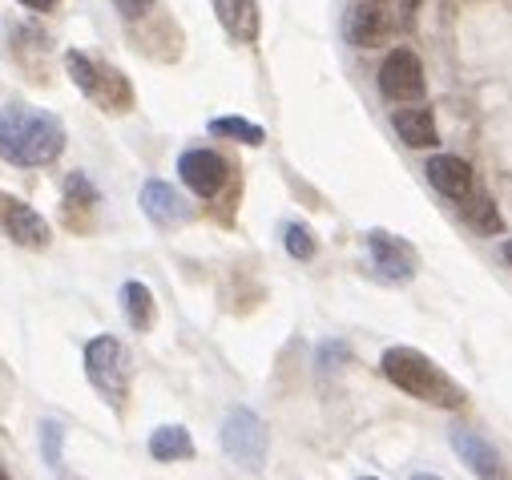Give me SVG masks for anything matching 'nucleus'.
Returning a JSON list of instances; mask_svg holds the SVG:
<instances>
[{
	"instance_id": "28",
	"label": "nucleus",
	"mask_w": 512,
	"mask_h": 480,
	"mask_svg": "<svg viewBox=\"0 0 512 480\" xmlns=\"http://www.w3.org/2000/svg\"><path fill=\"white\" fill-rule=\"evenodd\" d=\"M412 480H444V476H436V472H416Z\"/></svg>"
},
{
	"instance_id": "9",
	"label": "nucleus",
	"mask_w": 512,
	"mask_h": 480,
	"mask_svg": "<svg viewBox=\"0 0 512 480\" xmlns=\"http://www.w3.org/2000/svg\"><path fill=\"white\" fill-rule=\"evenodd\" d=\"M448 444L456 448V456L464 460V468L476 476V480H508V464L500 460V452L472 428H452L448 432Z\"/></svg>"
},
{
	"instance_id": "24",
	"label": "nucleus",
	"mask_w": 512,
	"mask_h": 480,
	"mask_svg": "<svg viewBox=\"0 0 512 480\" xmlns=\"http://www.w3.org/2000/svg\"><path fill=\"white\" fill-rule=\"evenodd\" d=\"M113 5H117L121 17H130V21H134V17H146V13L154 9V0H113Z\"/></svg>"
},
{
	"instance_id": "26",
	"label": "nucleus",
	"mask_w": 512,
	"mask_h": 480,
	"mask_svg": "<svg viewBox=\"0 0 512 480\" xmlns=\"http://www.w3.org/2000/svg\"><path fill=\"white\" fill-rule=\"evenodd\" d=\"M416 5H420V0H404V5H400V9H404V21H408V25H412V17H416Z\"/></svg>"
},
{
	"instance_id": "30",
	"label": "nucleus",
	"mask_w": 512,
	"mask_h": 480,
	"mask_svg": "<svg viewBox=\"0 0 512 480\" xmlns=\"http://www.w3.org/2000/svg\"><path fill=\"white\" fill-rule=\"evenodd\" d=\"M359 480H379V476H359Z\"/></svg>"
},
{
	"instance_id": "17",
	"label": "nucleus",
	"mask_w": 512,
	"mask_h": 480,
	"mask_svg": "<svg viewBox=\"0 0 512 480\" xmlns=\"http://www.w3.org/2000/svg\"><path fill=\"white\" fill-rule=\"evenodd\" d=\"M121 307H125V319H130L134 331H150L154 327V295L146 283L130 279L121 287Z\"/></svg>"
},
{
	"instance_id": "2",
	"label": "nucleus",
	"mask_w": 512,
	"mask_h": 480,
	"mask_svg": "<svg viewBox=\"0 0 512 480\" xmlns=\"http://www.w3.org/2000/svg\"><path fill=\"white\" fill-rule=\"evenodd\" d=\"M379 368L404 396H412L420 404H432V408H444V412L464 408V388L436 364V359H428L416 347H388L379 359Z\"/></svg>"
},
{
	"instance_id": "7",
	"label": "nucleus",
	"mask_w": 512,
	"mask_h": 480,
	"mask_svg": "<svg viewBox=\"0 0 512 480\" xmlns=\"http://www.w3.org/2000/svg\"><path fill=\"white\" fill-rule=\"evenodd\" d=\"M379 93L388 101H424L428 81H424V61L412 49H392L379 65Z\"/></svg>"
},
{
	"instance_id": "21",
	"label": "nucleus",
	"mask_w": 512,
	"mask_h": 480,
	"mask_svg": "<svg viewBox=\"0 0 512 480\" xmlns=\"http://www.w3.org/2000/svg\"><path fill=\"white\" fill-rule=\"evenodd\" d=\"M65 202H69V210H93V202H97L93 182L85 174H69L65 178Z\"/></svg>"
},
{
	"instance_id": "11",
	"label": "nucleus",
	"mask_w": 512,
	"mask_h": 480,
	"mask_svg": "<svg viewBox=\"0 0 512 480\" xmlns=\"http://www.w3.org/2000/svg\"><path fill=\"white\" fill-rule=\"evenodd\" d=\"M392 33V13L379 5V0H359V5H351L347 13V41L359 45V49H371L379 41H388Z\"/></svg>"
},
{
	"instance_id": "3",
	"label": "nucleus",
	"mask_w": 512,
	"mask_h": 480,
	"mask_svg": "<svg viewBox=\"0 0 512 480\" xmlns=\"http://www.w3.org/2000/svg\"><path fill=\"white\" fill-rule=\"evenodd\" d=\"M65 69H69V77H73V85L89 97V101H97L101 109H130L134 105V89H130V81H125L117 69H109V65H101L97 57H89V53H81V49H69L65 53Z\"/></svg>"
},
{
	"instance_id": "14",
	"label": "nucleus",
	"mask_w": 512,
	"mask_h": 480,
	"mask_svg": "<svg viewBox=\"0 0 512 480\" xmlns=\"http://www.w3.org/2000/svg\"><path fill=\"white\" fill-rule=\"evenodd\" d=\"M392 126H396V134L404 138V146H412V150H424V146H436V142H440L436 117H432V109H424V105H404V109H396V113H392Z\"/></svg>"
},
{
	"instance_id": "4",
	"label": "nucleus",
	"mask_w": 512,
	"mask_h": 480,
	"mask_svg": "<svg viewBox=\"0 0 512 480\" xmlns=\"http://www.w3.org/2000/svg\"><path fill=\"white\" fill-rule=\"evenodd\" d=\"M85 376L105 396V404L121 408L125 392H130V355H125V347L113 335H97L85 347Z\"/></svg>"
},
{
	"instance_id": "18",
	"label": "nucleus",
	"mask_w": 512,
	"mask_h": 480,
	"mask_svg": "<svg viewBox=\"0 0 512 480\" xmlns=\"http://www.w3.org/2000/svg\"><path fill=\"white\" fill-rule=\"evenodd\" d=\"M460 210H464V222H468L472 230H480V234H500V230H504V218H500L496 202H492L488 194H480L476 186H472L468 198H460Z\"/></svg>"
},
{
	"instance_id": "23",
	"label": "nucleus",
	"mask_w": 512,
	"mask_h": 480,
	"mask_svg": "<svg viewBox=\"0 0 512 480\" xmlns=\"http://www.w3.org/2000/svg\"><path fill=\"white\" fill-rule=\"evenodd\" d=\"M347 359H351L347 343H323V347H319V368H323V372H335V368H343Z\"/></svg>"
},
{
	"instance_id": "25",
	"label": "nucleus",
	"mask_w": 512,
	"mask_h": 480,
	"mask_svg": "<svg viewBox=\"0 0 512 480\" xmlns=\"http://www.w3.org/2000/svg\"><path fill=\"white\" fill-rule=\"evenodd\" d=\"M21 5H25V9H37V13H49L57 0H21Z\"/></svg>"
},
{
	"instance_id": "22",
	"label": "nucleus",
	"mask_w": 512,
	"mask_h": 480,
	"mask_svg": "<svg viewBox=\"0 0 512 480\" xmlns=\"http://www.w3.org/2000/svg\"><path fill=\"white\" fill-rule=\"evenodd\" d=\"M61 444H65V424L61 420H45L41 424V452L53 468H61Z\"/></svg>"
},
{
	"instance_id": "6",
	"label": "nucleus",
	"mask_w": 512,
	"mask_h": 480,
	"mask_svg": "<svg viewBox=\"0 0 512 480\" xmlns=\"http://www.w3.org/2000/svg\"><path fill=\"white\" fill-rule=\"evenodd\" d=\"M363 243H367L371 267H375L383 279H388V283H408V279H416L420 255H416V247L408 243V238L388 234V230H367Z\"/></svg>"
},
{
	"instance_id": "15",
	"label": "nucleus",
	"mask_w": 512,
	"mask_h": 480,
	"mask_svg": "<svg viewBox=\"0 0 512 480\" xmlns=\"http://www.w3.org/2000/svg\"><path fill=\"white\" fill-rule=\"evenodd\" d=\"M210 5H214L218 25H222L234 41L250 45L254 37H259V5H254V0H210Z\"/></svg>"
},
{
	"instance_id": "12",
	"label": "nucleus",
	"mask_w": 512,
	"mask_h": 480,
	"mask_svg": "<svg viewBox=\"0 0 512 480\" xmlns=\"http://www.w3.org/2000/svg\"><path fill=\"white\" fill-rule=\"evenodd\" d=\"M142 210H146V218H150L154 226H162V230H170V226H178V222L190 218L186 198H182L170 182H162V178H150V182L142 186Z\"/></svg>"
},
{
	"instance_id": "10",
	"label": "nucleus",
	"mask_w": 512,
	"mask_h": 480,
	"mask_svg": "<svg viewBox=\"0 0 512 480\" xmlns=\"http://www.w3.org/2000/svg\"><path fill=\"white\" fill-rule=\"evenodd\" d=\"M178 174H182V182H186L198 198H214V194L226 186L230 166H226V158L214 154V150H186V154L178 158Z\"/></svg>"
},
{
	"instance_id": "20",
	"label": "nucleus",
	"mask_w": 512,
	"mask_h": 480,
	"mask_svg": "<svg viewBox=\"0 0 512 480\" xmlns=\"http://www.w3.org/2000/svg\"><path fill=\"white\" fill-rule=\"evenodd\" d=\"M283 243H287V255L291 259H315V234L303 222H287Z\"/></svg>"
},
{
	"instance_id": "19",
	"label": "nucleus",
	"mask_w": 512,
	"mask_h": 480,
	"mask_svg": "<svg viewBox=\"0 0 512 480\" xmlns=\"http://www.w3.org/2000/svg\"><path fill=\"white\" fill-rule=\"evenodd\" d=\"M210 134L230 138V142H242V146H263V142H267V130L254 126V122H246V117H214Z\"/></svg>"
},
{
	"instance_id": "5",
	"label": "nucleus",
	"mask_w": 512,
	"mask_h": 480,
	"mask_svg": "<svg viewBox=\"0 0 512 480\" xmlns=\"http://www.w3.org/2000/svg\"><path fill=\"white\" fill-rule=\"evenodd\" d=\"M267 448H271V432L263 424L259 412L250 408H230L222 420V452L246 468V472H259L267 464Z\"/></svg>"
},
{
	"instance_id": "27",
	"label": "nucleus",
	"mask_w": 512,
	"mask_h": 480,
	"mask_svg": "<svg viewBox=\"0 0 512 480\" xmlns=\"http://www.w3.org/2000/svg\"><path fill=\"white\" fill-rule=\"evenodd\" d=\"M500 255H504V263H508V267H512V238H508V243H504V247H500Z\"/></svg>"
},
{
	"instance_id": "1",
	"label": "nucleus",
	"mask_w": 512,
	"mask_h": 480,
	"mask_svg": "<svg viewBox=\"0 0 512 480\" xmlns=\"http://www.w3.org/2000/svg\"><path fill=\"white\" fill-rule=\"evenodd\" d=\"M65 154V126L57 113L33 105H0V158L37 170Z\"/></svg>"
},
{
	"instance_id": "29",
	"label": "nucleus",
	"mask_w": 512,
	"mask_h": 480,
	"mask_svg": "<svg viewBox=\"0 0 512 480\" xmlns=\"http://www.w3.org/2000/svg\"><path fill=\"white\" fill-rule=\"evenodd\" d=\"M0 480H13V476H9V472H5V464H0Z\"/></svg>"
},
{
	"instance_id": "16",
	"label": "nucleus",
	"mask_w": 512,
	"mask_h": 480,
	"mask_svg": "<svg viewBox=\"0 0 512 480\" xmlns=\"http://www.w3.org/2000/svg\"><path fill=\"white\" fill-rule=\"evenodd\" d=\"M150 456L162 460V464L190 460V456H194V440H190V432H186L182 424H162V428H154V436H150Z\"/></svg>"
},
{
	"instance_id": "13",
	"label": "nucleus",
	"mask_w": 512,
	"mask_h": 480,
	"mask_svg": "<svg viewBox=\"0 0 512 480\" xmlns=\"http://www.w3.org/2000/svg\"><path fill=\"white\" fill-rule=\"evenodd\" d=\"M424 174H428V182H432L444 198H452V202L468 198V194H472V186H476L472 166H468L460 154H436V158H428Z\"/></svg>"
},
{
	"instance_id": "8",
	"label": "nucleus",
	"mask_w": 512,
	"mask_h": 480,
	"mask_svg": "<svg viewBox=\"0 0 512 480\" xmlns=\"http://www.w3.org/2000/svg\"><path fill=\"white\" fill-rule=\"evenodd\" d=\"M0 230H5L17 247H29V251H45L53 243V226L13 194H0Z\"/></svg>"
}]
</instances>
